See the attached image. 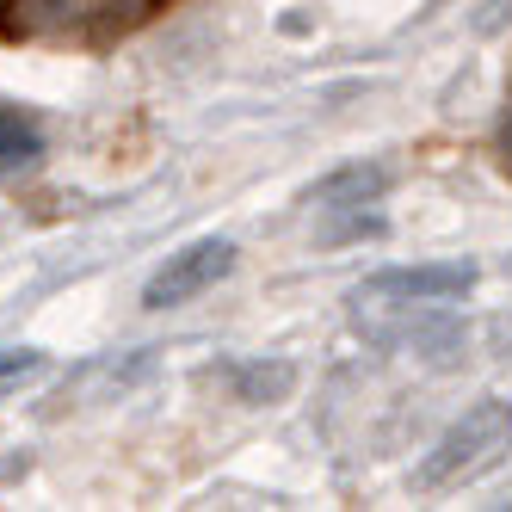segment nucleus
<instances>
[{
  "mask_svg": "<svg viewBox=\"0 0 512 512\" xmlns=\"http://www.w3.org/2000/svg\"><path fill=\"white\" fill-rule=\"evenodd\" d=\"M475 284V266H401V272H377V278H364L352 290V327L364 340H408L414 334V321L438 303H451L463 297V290Z\"/></svg>",
  "mask_w": 512,
  "mask_h": 512,
  "instance_id": "f257e3e1",
  "label": "nucleus"
},
{
  "mask_svg": "<svg viewBox=\"0 0 512 512\" xmlns=\"http://www.w3.org/2000/svg\"><path fill=\"white\" fill-rule=\"evenodd\" d=\"M161 0H7V31L31 44H118Z\"/></svg>",
  "mask_w": 512,
  "mask_h": 512,
  "instance_id": "f03ea898",
  "label": "nucleus"
},
{
  "mask_svg": "<svg viewBox=\"0 0 512 512\" xmlns=\"http://www.w3.org/2000/svg\"><path fill=\"white\" fill-rule=\"evenodd\" d=\"M506 451H512V401H475V408L426 451V463H420V488L475 482V475L494 469Z\"/></svg>",
  "mask_w": 512,
  "mask_h": 512,
  "instance_id": "7ed1b4c3",
  "label": "nucleus"
},
{
  "mask_svg": "<svg viewBox=\"0 0 512 512\" xmlns=\"http://www.w3.org/2000/svg\"><path fill=\"white\" fill-rule=\"evenodd\" d=\"M229 272H235V241H223V235H204V241H192V247L167 253V266L149 278V290H142V303H149V309L192 303V297H204L210 284H223Z\"/></svg>",
  "mask_w": 512,
  "mask_h": 512,
  "instance_id": "20e7f679",
  "label": "nucleus"
},
{
  "mask_svg": "<svg viewBox=\"0 0 512 512\" xmlns=\"http://www.w3.org/2000/svg\"><path fill=\"white\" fill-rule=\"evenodd\" d=\"M44 161V130L19 105H0V179H19Z\"/></svg>",
  "mask_w": 512,
  "mask_h": 512,
  "instance_id": "39448f33",
  "label": "nucleus"
},
{
  "mask_svg": "<svg viewBox=\"0 0 512 512\" xmlns=\"http://www.w3.org/2000/svg\"><path fill=\"white\" fill-rule=\"evenodd\" d=\"M389 192V167H346L334 179H321V186L309 192L315 210H364V204H377Z\"/></svg>",
  "mask_w": 512,
  "mask_h": 512,
  "instance_id": "423d86ee",
  "label": "nucleus"
},
{
  "mask_svg": "<svg viewBox=\"0 0 512 512\" xmlns=\"http://www.w3.org/2000/svg\"><path fill=\"white\" fill-rule=\"evenodd\" d=\"M223 383L235 389V401H253V408H260V401H284L290 383H297V371H290V364H229Z\"/></svg>",
  "mask_w": 512,
  "mask_h": 512,
  "instance_id": "0eeeda50",
  "label": "nucleus"
},
{
  "mask_svg": "<svg viewBox=\"0 0 512 512\" xmlns=\"http://www.w3.org/2000/svg\"><path fill=\"white\" fill-rule=\"evenodd\" d=\"M512 19V0H475V31H500Z\"/></svg>",
  "mask_w": 512,
  "mask_h": 512,
  "instance_id": "6e6552de",
  "label": "nucleus"
},
{
  "mask_svg": "<svg viewBox=\"0 0 512 512\" xmlns=\"http://www.w3.org/2000/svg\"><path fill=\"white\" fill-rule=\"evenodd\" d=\"M500 161L512 167V99H506V112H500Z\"/></svg>",
  "mask_w": 512,
  "mask_h": 512,
  "instance_id": "1a4fd4ad",
  "label": "nucleus"
}]
</instances>
